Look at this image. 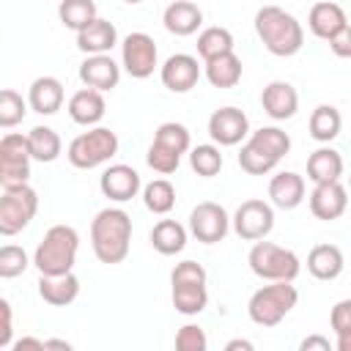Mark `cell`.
<instances>
[{"label": "cell", "mask_w": 351, "mask_h": 351, "mask_svg": "<svg viewBox=\"0 0 351 351\" xmlns=\"http://www.w3.org/2000/svg\"><path fill=\"white\" fill-rule=\"evenodd\" d=\"M250 134V118L239 107H219L208 118V137L217 145H239Z\"/></svg>", "instance_id": "obj_13"}, {"label": "cell", "mask_w": 351, "mask_h": 351, "mask_svg": "<svg viewBox=\"0 0 351 351\" xmlns=\"http://www.w3.org/2000/svg\"><path fill=\"white\" fill-rule=\"evenodd\" d=\"M222 52H233V33L228 27H219V25L200 30V36H197V55L203 60H208V58H217Z\"/></svg>", "instance_id": "obj_34"}, {"label": "cell", "mask_w": 351, "mask_h": 351, "mask_svg": "<svg viewBox=\"0 0 351 351\" xmlns=\"http://www.w3.org/2000/svg\"><path fill=\"white\" fill-rule=\"evenodd\" d=\"M143 203L151 214H167L176 206V189L167 178H154L143 186Z\"/></svg>", "instance_id": "obj_35"}, {"label": "cell", "mask_w": 351, "mask_h": 351, "mask_svg": "<svg viewBox=\"0 0 351 351\" xmlns=\"http://www.w3.org/2000/svg\"><path fill=\"white\" fill-rule=\"evenodd\" d=\"M16 351H25V348H36V351H44V340H38V337H22V340H16V343H11Z\"/></svg>", "instance_id": "obj_47"}, {"label": "cell", "mask_w": 351, "mask_h": 351, "mask_svg": "<svg viewBox=\"0 0 351 351\" xmlns=\"http://www.w3.org/2000/svg\"><path fill=\"white\" fill-rule=\"evenodd\" d=\"M38 296L52 307H66L80 296V280L74 271L66 274H41L38 277Z\"/></svg>", "instance_id": "obj_22"}, {"label": "cell", "mask_w": 351, "mask_h": 351, "mask_svg": "<svg viewBox=\"0 0 351 351\" xmlns=\"http://www.w3.org/2000/svg\"><path fill=\"white\" fill-rule=\"evenodd\" d=\"M340 176H343V156H340V151H335L329 145H321V148H315L307 156V178L313 184L340 181Z\"/></svg>", "instance_id": "obj_27"}, {"label": "cell", "mask_w": 351, "mask_h": 351, "mask_svg": "<svg viewBox=\"0 0 351 351\" xmlns=\"http://www.w3.org/2000/svg\"><path fill=\"white\" fill-rule=\"evenodd\" d=\"M299 348L302 351H332V343L326 337H321V335H310V337H304L299 343Z\"/></svg>", "instance_id": "obj_46"}, {"label": "cell", "mask_w": 351, "mask_h": 351, "mask_svg": "<svg viewBox=\"0 0 351 351\" xmlns=\"http://www.w3.org/2000/svg\"><path fill=\"white\" fill-rule=\"evenodd\" d=\"M348 25V16H346V11L337 5V3H332V0H321V3H315L313 8H310V14H307V27H310V33L313 36H318V38H332L340 27H346Z\"/></svg>", "instance_id": "obj_26"}, {"label": "cell", "mask_w": 351, "mask_h": 351, "mask_svg": "<svg viewBox=\"0 0 351 351\" xmlns=\"http://www.w3.org/2000/svg\"><path fill=\"white\" fill-rule=\"evenodd\" d=\"M49 348H63V351H69L71 343H69V340H44V351H49Z\"/></svg>", "instance_id": "obj_49"}, {"label": "cell", "mask_w": 351, "mask_h": 351, "mask_svg": "<svg viewBox=\"0 0 351 351\" xmlns=\"http://www.w3.org/2000/svg\"><path fill=\"white\" fill-rule=\"evenodd\" d=\"M269 200H271V206L285 208V211L296 208L304 200V178L299 173H293V170H282V173L271 176V181H269Z\"/></svg>", "instance_id": "obj_24"}, {"label": "cell", "mask_w": 351, "mask_h": 351, "mask_svg": "<svg viewBox=\"0 0 351 351\" xmlns=\"http://www.w3.org/2000/svg\"><path fill=\"white\" fill-rule=\"evenodd\" d=\"M162 22H165V30L173 36H192L203 25V11L192 0H176L165 8Z\"/></svg>", "instance_id": "obj_23"}, {"label": "cell", "mask_w": 351, "mask_h": 351, "mask_svg": "<svg viewBox=\"0 0 351 351\" xmlns=\"http://www.w3.org/2000/svg\"><path fill=\"white\" fill-rule=\"evenodd\" d=\"M154 143L167 148V151H173V154H178V156H184L189 151V145H192V137H189V129L184 123L165 121V123H159V129L154 134Z\"/></svg>", "instance_id": "obj_36"}, {"label": "cell", "mask_w": 351, "mask_h": 351, "mask_svg": "<svg viewBox=\"0 0 351 351\" xmlns=\"http://www.w3.org/2000/svg\"><path fill=\"white\" fill-rule=\"evenodd\" d=\"M247 263L252 269L255 277L261 280H269V282H293L299 277V258L293 250H285L274 241H266V239H258L247 255Z\"/></svg>", "instance_id": "obj_5"}, {"label": "cell", "mask_w": 351, "mask_h": 351, "mask_svg": "<svg viewBox=\"0 0 351 351\" xmlns=\"http://www.w3.org/2000/svg\"><path fill=\"white\" fill-rule=\"evenodd\" d=\"M206 280H208V274L197 261H181V263H176V269L170 274V282H206Z\"/></svg>", "instance_id": "obj_43"}, {"label": "cell", "mask_w": 351, "mask_h": 351, "mask_svg": "<svg viewBox=\"0 0 351 351\" xmlns=\"http://www.w3.org/2000/svg\"><path fill=\"white\" fill-rule=\"evenodd\" d=\"M80 252V233L71 225H52L33 252L38 274H66L74 269Z\"/></svg>", "instance_id": "obj_4"}, {"label": "cell", "mask_w": 351, "mask_h": 351, "mask_svg": "<svg viewBox=\"0 0 351 351\" xmlns=\"http://www.w3.org/2000/svg\"><path fill=\"white\" fill-rule=\"evenodd\" d=\"M329 324L337 335V351H348L351 348V299H340L332 307Z\"/></svg>", "instance_id": "obj_39"}, {"label": "cell", "mask_w": 351, "mask_h": 351, "mask_svg": "<svg viewBox=\"0 0 351 351\" xmlns=\"http://www.w3.org/2000/svg\"><path fill=\"white\" fill-rule=\"evenodd\" d=\"M329 41V49L337 55V58H348L351 55V25H346V27H340L332 38H326Z\"/></svg>", "instance_id": "obj_45"}, {"label": "cell", "mask_w": 351, "mask_h": 351, "mask_svg": "<svg viewBox=\"0 0 351 351\" xmlns=\"http://www.w3.org/2000/svg\"><path fill=\"white\" fill-rule=\"evenodd\" d=\"M27 266H30V258L19 244L0 247V280H14V277L25 274Z\"/></svg>", "instance_id": "obj_40"}, {"label": "cell", "mask_w": 351, "mask_h": 351, "mask_svg": "<svg viewBox=\"0 0 351 351\" xmlns=\"http://www.w3.org/2000/svg\"><path fill=\"white\" fill-rule=\"evenodd\" d=\"M58 16L63 22V27L69 30H82L85 25H90L99 14H96V3L93 0H60L58 5Z\"/></svg>", "instance_id": "obj_33"}, {"label": "cell", "mask_w": 351, "mask_h": 351, "mask_svg": "<svg viewBox=\"0 0 351 351\" xmlns=\"http://www.w3.org/2000/svg\"><path fill=\"white\" fill-rule=\"evenodd\" d=\"M173 285V307L181 313V315H197L206 310L208 304V291H206V282H170Z\"/></svg>", "instance_id": "obj_30"}, {"label": "cell", "mask_w": 351, "mask_h": 351, "mask_svg": "<svg viewBox=\"0 0 351 351\" xmlns=\"http://www.w3.org/2000/svg\"><path fill=\"white\" fill-rule=\"evenodd\" d=\"M189 165L197 176L203 178H214L219 170H222V154H219V145H211V143H203V145H195L189 151Z\"/></svg>", "instance_id": "obj_37"}, {"label": "cell", "mask_w": 351, "mask_h": 351, "mask_svg": "<svg viewBox=\"0 0 351 351\" xmlns=\"http://www.w3.org/2000/svg\"><path fill=\"white\" fill-rule=\"evenodd\" d=\"M129 244H132V217L123 208H101L93 222H90V247L93 255L107 263L115 266L129 255Z\"/></svg>", "instance_id": "obj_1"}, {"label": "cell", "mask_w": 351, "mask_h": 351, "mask_svg": "<svg viewBox=\"0 0 351 351\" xmlns=\"http://www.w3.org/2000/svg\"><path fill=\"white\" fill-rule=\"evenodd\" d=\"M230 222H233V230H236L239 239L258 241V239H266L271 233V228H274V208H271V203L252 197V200H244L236 208Z\"/></svg>", "instance_id": "obj_11"}, {"label": "cell", "mask_w": 351, "mask_h": 351, "mask_svg": "<svg viewBox=\"0 0 351 351\" xmlns=\"http://www.w3.org/2000/svg\"><path fill=\"white\" fill-rule=\"evenodd\" d=\"M299 302V291L291 282H269L263 288H258L250 302H247V313L252 318V324L258 326H277Z\"/></svg>", "instance_id": "obj_6"}, {"label": "cell", "mask_w": 351, "mask_h": 351, "mask_svg": "<svg viewBox=\"0 0 351 351\" xmlns=\"http://www.w3.org/2000/svg\"><path fill=\"white\" fill-rule=\"evenodd\" d=\"M38 211V195L30 184L3 189L0 195V236L22 233Z\"/></svg>", "instance_id": "obj_8"}, {"label": "cell", "mask_w": 351, "mask_h": 351, "mask_svg": "<svg viewBox=\"0 0 351 351\" xmlns=\"http://www.w3.org/2000/svg\"><path fill=\"white\" fill-rule=\"evenodd\" d=\"M145 162H148V167H151L154 173L170 176V173L178 170L181 156L173 154V151H167V148H162V145H156V143H151V145H148V154H145Z\"/></svg>", "instance_id": "obj_41"}, {"label": "cell", "mask_w": 351, "mask_h": 351, "mask_svg": "<svg viewBox=\"0 0 351 351\" xmlns=\"http://www.w3.org/2000/svg\"><path fill=\"white\" fill-rule=\"evenodd\" d=\"M159 77H162V85L173 93H189L197 80H200V66H197V58L186 55V52H176L170 55L162 69H159Z\"/></svg>", "instance_id": "obj_14"}, {"label": "cell", "mask_w": 351, "mask_h": 351, "mask_svg": "<svg viewBox=\"0 0 351 351\" xmlns=\"http://www.w3.org/2000/svg\"><path fill=\"white\" fill-rule=\"evenodd\" d=\"M69 118L80 126H96L104 112H107V104H104V96L101 90H93V88H80L77 93H71L69 99Z\"/></svg>", "instance_id": "obj_21"}, {"label": "cell", "mask_w": 351, "mask_h": 351, "mask_svg": "<svg viewBox=\"0 0 351 351\" xmlns=\"http://www.w3.org/2000/svg\"><path fill=\"white\" fill-rule=\"evenodd\" d=\"M80 80L85 88H93V90H112L118 88L121 82V66L112 60V55H88L82 63H80Z\"/></svg>", "instance_id": "obj_17"}, {"label": "cell", "mask_w": 351, "mask_h": 351, "mask_svg": "<svg viewBox=\"0 0 351 351\" xmlns=\"http://www.w3.org/2000/svg\"><path fill=\"white\" fill-rule=\"evenodd\" d=\"M27 145H30V156L36 162H55L63 151L60 134L52 126H33L27 132Z\"/></svg>", "instance_id": "obj_32"}, {"label": "cell", "mask_w": 351, "mask_h": 351, "mask_svg": "<svg viewBox=\"0 0 351 351\" xmlns=\"http://www.w3.org/2000/svg\"><path fill=\"white\" fill-rule=\"evenodd\" d=\"M252 351V343L250 340H241V337H236V340H228L225 343V351Z\"/></svg>", "instance_id": "obj_48"}, {"label": "cell", "mask_w": 351, "mask_h": 351, "mask_svg": "<svg viewBox=\"0 0 351 351\" xmlns=\"http://www.w3.org/2000/svg\"><path fill=\"white\" fill-rule=\"evenodd\" d=\"M206 346H208V337L197 324H184L176 332V348L178 351H206Z\"/></svg>", "instance_id": "obj_42"}, {"label": "cell", "mask_w": 351, "mask_h": 351, "mask_svg": "<svg viewBox=\"0 0 351 351\" xmlns=\"http://www.w3.org/2000/svg\"><path fill=\"white\" fill-rule=\"evenodd\" d=\"M291 151V137L280 126H261L250 132L247 143L239 151V167L247 176H266L277 167V162Z\"/></svg>", "instance_id": "obj_3"}, {"label": "cell", "mask_w": 351, "mask_h": 351, "mask_svg": "<svg viewBox=\"0 0 351 351\" xmlns=\"http://www.w3.org/2000/svg\"><path fill=\"white\" fill-rule=\"evenodd\" d=\"M30 145L27 134L22 132H8L0 140V186L14 189L30 181Z\"/></svg>", "instance_id": "obj_9"}, {"label": "cell", "mask_w": 351, "mask_h": 351, "mask_svg": "<svg viewBox=\"0 0 351 351\" xmlns=\"http://www.w3.org/2000/svg\"><path fill=\"white\" fill-rule=\"evenodd\" d=\"M115 154H118V134L107 126H93L77 134L66 148V156L77 170H93L110 162Z\"/></svg>", "instance_id": "obj_7"}, {"label": "cell", "mask_w": 351, "mask_h": 351, "mask_svg": "<svg viewBox=\"0 0 351 351\" xmlns=\"http://www.w3.org/2000/svg\"><path fill=\"white\" fill-rule=\"evenodd\" d=\"M307 129H310V137L315 143H332L343 129V115L332 104H318L313 110V115H310Z\"/></svg>", "instance_id": "obj_31"}, {"label": "cell", "mask_w": 351, "mask_h": 351, "mask_svg": "<svg viewBox=\"0 0 351 351\" xmlns=\"http://www.w3.org/2000/svg\"><path fill=\"white\" fill-rule=\"evenodd\" d=\"M118 44V30L110 19L96 16L90 25L77 30V49L85 55H104Z\"/></svg>", "instance_id": "obj_20"}, {"label": "cell", "mask_w": 351, "mask_h": 351, "mask_svg": "<svg viewBox=\"0 0 351 351\" xmlns=\"http://www.w3.org/2000/svg\"><path fill=\"white\" fill-rule=\"evenodd\" d=\"M159 60V49L154 44V38L148 33H129L121 44V66L126 69L129 77L134 80H145L154 74Z\"/></svg>", "instance_id": "obj_10"}, {"label": "cell", "mask_w": 351, "mask_h": 351, "mask_svg": "<svg viewBox=\"0 0 351 351\" xmlns=\"http://www.w3.org/2000/svg\"><path fill=\"white\" fill-rule=\"evenodd\" d=\"M255 33L263 47L277 58H291L304 44L302 22L280 5H263L255 14Z\"/></svg>", "instance_id": "obj_2"}, {"label": "cell", "mask_w": 351, "mask_h": 351, "mask_svg": "<svg viewBox=\"0 0 351 351\" xmlns=\"http://www.w3.org/2000/svg\"><path fill=\"white\" fill-rule=\"evenodd\" d=\"M14 343V310L11 302L0 296V348H8Z\"/></svg>", "instance_id": "obj_44"}, {"label": "cell", "mask_w": 351, "mask_h": 351, "mask_svg": "<svg viewBox=\"0 0 351 351\" xmlns=\"http://www.w3.org/2000/svg\"><path fill=\"white\" fill-rule=\"evenodd\" d=\"M346 269V258H343V250L337 244H315L307 255V271L315 277V280H337Z\"/></svg>", "instance_id": "obj_25"}, {"label": "cell", "mask_w": 351, "mask_h": 351, "mask_svg": "<svg viewBox=\"0 0 351 351\" xmlns=\"http://www.w3.org/2000/svg\"><path fill=\"white\" fill-rule=\"evenodd\" d=\"M228 230H230V217H228V211L219 203L203 200V203H197L192 208V214H189V233L197 241L217 244V241H222L228 236Z\"/></svg>", "instance_id": "obj_12"}, {"label": "cell", "mask_w": 351, "mask_h": 351, "mask_svg": "<svg viewBox=\"0 0 351 351\" xmlns=\"http://www.w3.org/2000/svg\"><path fill=\"white\" fill-rule=\"evenodd\" d=\"M27 115V101L11 88H0V129H14Z\"/></svg>", "instance_id": "obj_38"}, {"label": "cell", "mask_w": 351, "mask_h": 351, "mask_svg": "<svg viewBox=\"0 0 351 351\" xmlns=\"http://www.w3.org/2000/svg\"><path fill=\"white\" fill-rule=\"evenodd\" d=\"M151 247L159 255H176L186 247V228L176 219H159L151 230Z\"/></svg>", "instance_id": "obj_29"}, {"label": "cell", "mask_w": 351, "mask_h": 351, "mask_svg": "<svg viewBox=\"0 0 351 351\" xmlns=\"http://www.w3.org/2000/svg\"><path fill=\"white\" fill-rule=\"evenodd\" d=\"M261 107H263V112H266L271 121H288V118H293L296 110H299V93H296V88H293L291 82L274 80V82H269V85L263 88V93H261Z\"/></svg>", "instance_id": "obj_18"}, {"label": "cell", "mask_w": 351, "mask_h": 351, "mask_svg": "<svg viewBox=\"0 0 351 351\" xmlns=\"http://www.w3.org/2000/svg\"><path fill=\"white\" fill-rule=\"evenodd\" d=\"M99 189L104 197L115 200V203H126L132 197H137V192L143 189L140 173L129 165H110L101 176H99Z\"/></svg>", "instance_id": "obj_15"}, {"label": "cell", "mask_w": 351, "mask_h": 351, "mask_svg": "<svg viewBox=\"0 0 351 351\" xmlns=\"http://www.w3.org/2000/svg\"><path fill=\"white\" fill-rule=\"evenodd\" d=\"M206 80L214 88H233L241 80V58L236 52H222L206 60Z\"/></svg>", "instance_id": "obj_28"}, {"label": "cell", "mask_w": 351, "mask_h": 351, "mask_svg": "<svg viewBox=\"0 0 351 351\" xmlns=\"http://www.w3.org/2000/svg\"><path fill=\"white\" fill-rule=\"evenodd\" d=\"M348 208V192L340 181H321L313 186L310 192V211L315 219L332 222L337 217H343Z\"/></svg>", "instance_id": "obj_16"}, {"label": "cell", "mask_w": 351, "mask_h": 351, "mask_svg": "<svg viewBox=\"0 0 351 351\" xmlns=\"http://www.w3.org/2000/svg\"><path fill=\"white\" fill-rule=\"evenodd\" d=\"M63 82L58 77H36L30 82V90H27V107L38 115H55L60 107H63Z\"/></svg>", "instance_id": "obj_19"}, {"label": "cell", "mask_w": 351, "mask_h": 351, "mask_svg": "<svg viewBox=\"0 0 351 351\" xmlns=\"http://www.w3.org/2000/svg\"><path fill=\"white\" fill-rule=\"evenodd\" d=\"M123 3H129V5H137V3H143V0H123Z\"/></svg>", "instance_id": "obj_50"}]
</instances>
